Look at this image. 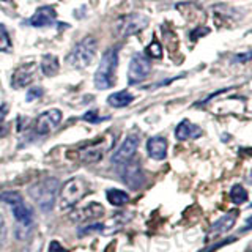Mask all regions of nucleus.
Returning a JSON list of instances; mask_svg holds the SVG:
<instances>
[{"label":"nucleus","instance_id":"2","mask_svg":"<svg viewBox=\"0 0 252 252\" xmlns=\"http://www.w3.org/2000/svg\"><path fill=\"white\" fill-rule=\"evenodd\" d=\"M90 192V183L82 177H73L62 188L60 192V207L62 210L73 208L76 203L81 202Z\"/></svg>","mask_w":252,"mask_h":252},{"label":"nucleus","instance_id":"3","mask_svg":"<svg viewBox=\"0 0 252 252\" xmlns=\"http://www.w3.org/2000/svg\"><path fill=\"white\" fill-rule=\"evenodd\" d=\"M0 200L10 205L16 222H18V225L22 227L24 230H27V228L33 225V211H32L29 205L24 202L22 195L19 192L5 191L0 194Z\"/></svg>","mask_w":252,"mask_h":252},{"label":"nucleus","instance_id":"10","mask_svg":"<svg viewBox=\"0 0 252 252\" xmlns=\"http://www.w3.org/2000/svg\"><path fill=\"white\" fill-rule=\"evenodd\" d=\"M104 215V207L98 202H90L82 208H77L69 215V218L76 220V222H87V220L98 219Z\"/></svg>","mask_w":252,"mask_h":252},{"label":"nucleus","instance_id":"12","mask_svg":"<svg viewBox=\"0 0 252 252\" xmlns=\"http://www.w3.org/2000/svg\"><path fill=\"white\" fill-rule=\"evenodd\" d=\"M107 150H109V145H106L102 140H98L92 145H87V147L81 148L77 155L84 162H96V161L102 159V156L106 155Z\"/></svg>","mask_w":252,"mask_h":252},{"label":"nucleus","instance_id":"23","mask_svg":"<svg viewBox=\"0 0 252 252\" xmlns=\"http://www.w3.org/2000/svg\"><path fill=\"white\" fill-rule=\"evenodd\" d=\"M6 236H8V228H6V222L3 216L0 215V249L5 246L6 243Z\"/></svg>","mask_w":252,"mask_h":252},{"label":"nucleus","instance_id":"17","mask_svg":"<svg viewBox=\"0 0 252 252\" xmlns=\"http://www.w3.org/2000/svg\"><path fill=\"white\" fill-rule=\"evenodd\" d=\"M132 101H134V94H131L128 90H120V92H115L112 94H109L107 104L112 106V107L120 109V107L129 106Z\"/></svg>","mask_w":252,"mask_h":252},{"label":"nucleus","instance_id":"1","mask_svg":"<svg viewBox=\"0 0 252 252\" xmlns=\"http://www.w3.org/2000/svg\"><path fill=\"white\" fill-rule=\"evenodd\" d=\"M60 181L54 177H47L38 183L32 185L29 188V195L33 199V202L39 207V210L47 213L54 208L55 200H57Z\"/></svg>","mask_w":252,"mask_h":252},{"label":"nucleus","instance_id":"19","mask_svg":"<svg viewBox=\"0 0 252 252\" xmlns=\"http://www.w3.org/2000/svg\"><path fill=\"white\" fill-rule=\"evenodd\" d=\"M106 197L110 205H114V207H123V205H126L129 202V195L126 194L125 191H122V189H107L106 192Z\"/></svg>","mask_w":252,"mask_h":252},{"label":"nucleus","instance_id":"7","mask_svg":"<svg viewBox=\"0 0 252 252\" xmlns=\"http://www.w3.org/2000/svg\"><path fill=\"white\" fill-rule=\"evenodd\" d=\"M147 26H148V18L139 13L123 16V18L117 21V30H118V33L123 36L136 35L140 30H144Z\"/></svg>","mask_w":252,"mask_h":252},{"label":"nucleus","instance_id":"4","mask_svg":"<svg viewBox=\"0 0 252 252\" xmlns=\"http://www.w3.org/2000/svg\"><path fill=\"white\" fill-rule=\"evenodd\" d=\"M118 65L117 49H107L94 73V87L98 90H107L115 84V69Z\"/></svg>","mask_w":252,"mask_h":252},{"label":"nucleus","instance_id":"21","mask_svg":"<svg viewBox=\"0 0 252 252\" xmlns=\"http://www.w3.org/2000/svg\"><path fill=\"white\" fill-rule=\"evenodd\" d=\"M11 47V39L3 24H0V51H8Z\"/></svg>","mask_w":252,"mask_h":252},{"label":"nucleus","instance_id":"13","mask_svg":"<svg viewBox=\"0 0 252 252\" xmlns=\"http://www.w3.org/2000/svg\"><path fill=\"white\" fill-rule=\"evenodd\" d=\"M57 21V11L54 10L52 6H41L33 13V16L30 18V26L43 29V27H49Z\"/></svg>","mask_w":252,"mask_h":252},{"label":"nucleus","instance_id":"8","mask_svg":"<svg viewBox=\"0 0 252 252\" xmlns=\"http://www.w3.org/2000/svg\"><path fill=\"white\" fill-rule=\"evenodd\" d=\"M140 137L137 134H129L126 136V139L122 142V145L115 150V153L112 155V162L114 164H125L132 159V156L136 155L137 147H139Z\"/></svg>","mask_w":252,"mask_h":252},{"label":"nucleus","instance_id":"5","mask_svg":"<svg viewBox=\"0 0 252 252\" xmlns=\"http://www.w3.org/2000/svg\"><path fill=\"white\" fill-rule=\"evenodd\" d=\"M94 54H96V39L93 36H87L73 47V51L68 55V63L73 68L84 69L93 62Z\"/></svg>","mask_w":252,"mask_h":252},{"label":"nucleus","instance_id":"28","mask_svg":"<svg viewBox=\"0 0 252 252\" xmlns=\"http://www.w3.org/2000/svg\"><path fill=\"white\" fill-rule=\"evenodd\" d=\"M6 112H8V106L6 104H2L0 106V123L3 122V118L6 117Z\"/></svg>","mask_w":252,"mask_h":252},{"label":"nucleus","instance_id":"26","mask_svg":"<svg viewBox=\"0 0 252 252\" xmlns=\"http://www.w3.org/2000/svg\"><path fill=\"white\" fill-rule=\"evenodd\" d=\"M47 252H68V251L63 248L62 243H59V241H51L49 243V248H47Z\"/></svg>","mask_w":252,"mask_h":252},{"label":"nucleus","instance_id":"15","mask_svg":"<svg viewBox=\"0 0 252 252\" xmlns=\"http://www.w3.org/2000/svg\"><path fill=\"white\" fill-rule=\"evenodd\" d=\"M147 152L150 158L156 161H162L167 156V140L162 136H153L147 142Z\"/></svg>","mask_w":252,"mask_h":252},{"label":"nucleus","instance_id":"27","mask_svg":"<svg viewBox=\"0 0 252 252\" xmlns=\"http://www.w3.org/2000/svg\"><path fill=\"white\" fill-rule=\"evenodd\" d=\"M232 241H233V238H232V240H225V241H220V243L215 244V246H210V249L203 251V252H213V251H216V249H219V248H222V246H225V244L232 243ZM200 252H202V251H200Z\"/></svg>","mask_w":252,"mask_h":252},{"label":"nucleus","instance_id":"22","mask_svg":"<svg viewBox=\"0 0 252 252\" xmlns=\"http://www.w3.org/2000/svg\"><path fill=\"white\" fill-rule=\"evenodd\" d=\"M147 54H148V55H152V57L159 59L161 55H162V47H161V44L158 43V41H153L152 44H150V46L147 47Z\"/></svg>","mask_w":252,"mask_h":252},{"label":"nucleus","instance_id":"18","mask_svg":"<svg viewBox=\"0 0 252 252\" xmlns=\"http://www.w3.org/2000/svg\"><path fill=\"white\" fill-rule=\"evenodd\" d=\"M39 66H41V71H43L44 76H55L59 73L60 63H59V59L55 57L54 54H46Z\"/></svg>","mask_w":252,"mask_h":252},{"label":"nucleus","instance_id":"20","mask_svg":"<svg viewBox=\"0 0 252 252\" xmlns=\"http://www.w3.org/2000/svg\"><path fill=\"white\" fill-rule=\"evenodd\" d=\"M230 200L236 205H241L244 202H248V191L241 185H235L230 189Z\"/></svg>","mask_w":252,"mask_h":252},{"label":"nucleus","instance_id":"25","mask_svg":"<svg viewBox=\"0 0 252 252\" xmlns=\"http://www.w3.org/2000/svg\"><path fill=\"white\" fill-rule=\"evenodd\" d=\"M84 120L85 122H90V123H99L101 120H102V118L98 115V112H96V110H89V112H87V114H84Z\"/></svg>","mask_w":252,"mask_h":252},{"label":"nucleus","instance_id":"24","mask_svg":"<svg viewBox=\"0 0 252 252\" xmlns=\"http://www.w3.org/2000/svg\"><path fill=\"white\" fill-rule=\"evenodd\" d=\"M41 96H43V89H41V87H33V89H30L27 92L26 99L27 101H33V99H38V98H41Z\"/></svg>","mask_w":252,"mask_h":252},{"label":"nucleus","instance_id":"6","mask_svg":"<svg viewBox=\"0 0 252 252\" xmlns=\"http://www.w3.org/2000/svg\"><path fill=\"white\" fill-rule=\"evenodd\" d=\"M152 73V62L145 54L132 55L128 68V81L131 85H136L139 82H144Z\"/></svg>","mask_w":252,"mask_h":252},{"label":"nucleus","instance_id":"11","mask_svg":"<svg viewBox=\"0 0 252 252\" xmlns=\"http://www.w3.org/2000/svg\"><path fill=\"white\" fill-rule=\"evenodd\" d=\"M122 178L126 185H128L131 189H139L145 181V175L140 169V164L137 162H125V169L122 173Z\"/></svg>","mask_w":252,"mask_h":252},{"label":"nucleus","instance_id":"16","mask_svg":"<svg viewBox=\"0 0 252 252\" xmlns=\"http://www.w3.org/2000/svg\"><path fill=\"white\" fill-rule=\"evenodd\" d=\"M202 134H203V131H202L200 126L194 125L192 122H189V120H183L175 129V137L178 140H181V142L191 140V139H199Z\"/></svg>","mask_w":252,"mask_h":252},{"label":"nucleus","instance_id":"9","mask_svg":"<svg viewBox=\"0 0 252 252\" xmlns=\"http://www.w3.org/2000/svg\"><path fill=\"white\" fill-rule=\"evenodd\" d=\"M62 110L59 109H49L43 112L36 118V123H35V132L38 136H46L49 134L51 131H54L62 122Z\"/></svg>","mask_w":252,"mask_h":252},{"label":"nucleus","instance_id":"14","mask_svg":"<svg viewBox=\"0 0 252 252\" xmlns=\"http://www.w3.org/2000/svg\"><path fill=\"white\" fill-rule=\"evenodd\" d=\"M236 216H238V211L233 210L230 213H227V215H224L222 218H219L216 222L211 225L210 233H208V238H213V236H219V235L227 233L235 225Z\"/></svg>","mask_w":252,"mask_h":252}]
</instances>
